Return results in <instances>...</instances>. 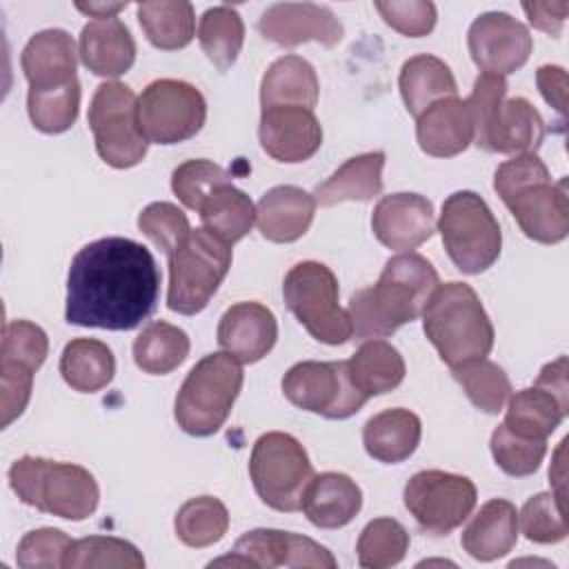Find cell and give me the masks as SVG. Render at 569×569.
Segmentation results:
<instances>
[{
	"instance_id": "12",
	"label": "cell",
	"mask_w": 569,
	"mask_h": 569,
	"mask_svg": "<svg viewBox=\"0 0 569 569\" xmlns=\"http://www.w3.org/2000/svg\"><path fill=\"white\" fill-rule=\"evenodd\" d=\"M96 151L113 169H129L142 162L149 140L138 120L136 93L118 82H102L89 104L87 113Z\"/></svg>"
},
{
	"instance_id": "15",
	"label": "cell",
	"mask_w": 569,
	"mask_h": 569,
	"mask_svg": "<svg viewBox=\"0 0 569 569\" xmlns=\"http://www.w3.org/2000/svg\"><path fill=\"white\" fill-rule=\"evenodd\" d=\"M282 393L293 407L329 420L351 418L369 400L353 387L347 360L296 362L282 376Z\"/></svg>"
},
{
	"instance_id": "19",
	"label": "cell",
	"mask_w": 569,
	"mask_h": 569,
	"mask_svg": "<svg viewBox=\"0 0 569 569\" xmlns=\"http://www.w3.org/2000/svg\"><path fill=\"white\" fill-rule=\"evenodd\" d=\"M233 553L240 556L244 567L273 569V567H320L336 569L333 553L320 542L280 529H253L240 536L233 545Z\"/></svg>"
},
{
	"instance_id": "25",
	"label": "cell",
	"mask_w": 569,
	"mask_h": 569,
	"mask_svg": "<svg viewBox=\"0 0 569 569\" xmlns=\"http://www.w3.org/2000/svg\"><path fill=\"white\" fill-rule=\"evenodd\" d=\"M76 42L64 29H44L29 38L20 67L29 89H49L76 80Z\"/></svg>"
},
{
	"instance_id": "28",
	"label": "cell",
	"mask_w": 569,
	"mask_h": 569,
	"mask_svg": "<svg viewBox=\"0 0 569 569\" xmlns=\"http://www.w3.org/2000/svg\"><path fill=\"white\" fill-rule=\"evenodd\" d=\"M518 540V511L513 502L493 498L480 507V511L462 529V549L480 560L491 562L507 556Z\"/></svg>"
},
{
	"instance_id": "31",
	"label": "cell",
	"mask_w": 569,
	"mask_h": 569,
	"mask_svg": "<svg viewBox=\"0 0 569 569\" xmlns=\"http://www.w3.org/2000/svg\"><path fill=\"white\" fill-rule=\"evenodd\" d=\"M398 87L407 111L416 118L433 102L453 98L458 93V84L449 64L429 53L413 56L402 64Z\"/></svg>"
},
{
	"instance_id": "9",
	"label": "cell",
	"mask_w": 569,
	"mask_h": 569,
	"mask_svg": "<svg viewBox=\"0 0 569 569\" xmlns=\"http://www.w3.org/2000/svg\"><path fill=\"white\" fill-rule=\"evenodd\" d=\"M438 231L451 262L462 273H482L500 258V224L476 191H453L445 198Z\"/></svg>"
},
{
	"instance_id": "11",
	"label": "cell",
	"mask_w": 569,
	"mask_h": 569,
	"mask_svg": "<svg viewBox=\"0 0 569 569\" xmlns=\"http://www.w3.org/2000/svg\"><path fill=\"white\" fill-rule=\"evenodd\" d=\"M289 311L325 345H345L351 338L349 313L338 305V280L333 271L316 260L293 264L282 282Z\"/></svg>"
},
{
	"instance_id": "21",
	"label": "cell",
	"mask_w": 569,
	"mask_h": 569,
	"mask_svg": "<svg viewBox=\"0 0 569 569\" xmlns=\"http://www.w3.org/2000/svg\"><path fill=\"white\" fill-rule=\"evenodd\" d=\"M371 229L378 242L393 251H411L427 242L433 231V204L420 193L382 196L373 207Z\"/></svg>"
},
{
	"instance_id": "20",
	"label": "cell",
	"mask_w": 569,
	"mask_h": 569,
	"mask_svg": "<svg viewBox=\"0 0 569 569\" xmlns=\"http://www.w3.org/2000/svg\"><path fill=\"white\" fill-rule=\"evenodd\" d=\"M260 147L278 162L309 160L322 144V127L311 109L296 104L262 107L258 127Z\"/></svg>"
},
{
	"instance_id": "8",
	"label": "cell",
	"mask_w": 569,
	"mask_h": 569,
	"mask_svg": "<svg viewBox=\"0 0 569 569\" xmlns=\"http://www.w3.org/2000/svg\"><path fill=\"white\" fill-rule=\"evenodd\" d=\"M169 289L167 307L182 316L200 313L231 267V244L204 227L191 233L167 256Z\"/></svg>"
},
{
	"instance_id": "29",
	"label": "cell",
	"mask_w": 569,
	"mask_h": 569,
	"mask_svg": "<svg viewBox=\"0 0 569 569\" xmlns=\"http://www.w3.org/2000/svg\"><path fill=\"white\" fill-rule=\"evenodd\" d=\"M422 422L402 407L385 409L371 416L362 427V445L367 453L385 465H398L407 460L420 445Z\"/></svg>"
},
{
	"instance_id": "7",
	"label": "cell",
	"mask_w": 569,
	"mask_h": 569,
	"mask_svg": "<svg viewBox=\"0 0 569 569\" xmlns=\"http://www.w3.org/2000/svg\"><path fill=\"white\" fill-rule=\"evenodd\" d=\"M242 362L227 351L198 360L176 396L173 416L178 427L196 438L220 431L242 389Z\"/></svg>"
},
{
	"instance_id": "14",
	"label": "cell",
	"mask_w": 569,
	"mask_h": 569,
	"mask_svg": "<svg viewBox=\"0 0 569 569\" xmlns=\"http://www.w3.org/2000/svg\"><path fill=\"white\" fill-rule=\"evenodd\" d=\"M402 498L422 531L447 536L471 516L478 491L467 476L425 469L407 480Z\"/></svg>"
},
{
	"instance_id": "18",
	"label": "cell",
	"mask_w": 569,
	"mask_h": 569,
	"mask_svg": "<svg viewBox=\"0 0 569 569\" xmlns=\"http://www.w3.org/2000/svg\"><path fill=\"white\" fill-rule=\"evenodd\" d=\"M258 31L280 47H298L309 40L336 47L345 36L338 16L316 2H276L267 7L258 18Z\"/></svg>"
},
{
	"instance_id": "41",
	"label": "cell",
	"mask_w": 569,
	"mask_h": 569,
	"mask_svg": "<svg viewBox=\"0 0 569 569\" xmlns=\"http://www.w3.org/2000/svg\"><path fill=\"white\" fill-rule=\"evenodd\" d=\"M467 398L485 413H498L511 396V380L505 369L487 358L469 360L451 369Z\"/></svg>"
},
{
	"instance_id": "49",
	"label": "cell",
	"mask_w": 569,
	"mask_h": 569,
	"mask_svg": "<svg viewBox=\"0 0 569 569\" xmlns=\"http://www.w3.org/2000/svg\"><path fill=\"white\" fill-rule=\"evenodd\" d=\"M71 538L53 527H42L24 533L18 542L16 560L22 569H58L64 567V556L71 547Z\"/></svg>"
},
{
	"instance_id": "5",
	"label": "cell",
	"mask_w": 569,
	"mask_h": 569,
	"mask_svg": "<svg viewBox=\"0 0 569 569\" xmlns=\"http://www.w3.org/2000/svg\"><path fill=\"white\" fill-rule=\"evenodd\" d=\"M507 80L480 73L467 98L473 120V144L489 153H536L545 138V120L527 98H509Z\"/></svg>"
},
{
	"instance_id": "17",
	"label": "cell",
	"mask_w": 569,
	"mask_h": 569,
	"mask_svg": "<svg viewBox=\"0 0 569 569\" xmlns=\"http://www.w3.org/2000/svg\"><path fill=\"white\" fill-rule=\"evenodd\" d=\"M467 44L471 60L482 73L502 78L518 71L533 49L529 29L505 11H487L478 16L469 27Z\"/></svg>"
},
{
	"instance_id": "26",
	"label": "cell",
	"mask_w": 569,
	"mask_h": 569,
	"mask_svg": "<svg viewBox=\"0 0 569 569\" xmlns=\"http://www.w3.org/2000/svg\"><path fill=\"white\" fill-rule=\"evenodd\" d=\"M78 56L91 73L118 78L136 62V40L118 18L91 20L80 31Z\"/></svg>"
},
{
	"instance_id": "47",
	"label": "cell",
	"mask_w": 569,
	"mask_h": 569,
	"mask_svg": "<svg viewBox=\"0 0 569 569\" xmlns=\"http://www.w3.org/2000/svg\"><path fill=\"white\" fill-rule=\"evenodd\" d=\"M518 527L525 538L538 545H553L567 538L565 502L556 493L531 496L518 513Z\"/></svg>"
},
{
	"instance_id": "3",
	"label": "cell",
	"mask_w": 569,
	"mask_h": 569,
	"mask_svg": "<svg viewBox=\"0 0 569 569\" xmlns=\"http://www.w3.org/2000/svg\"><path fill=\"white\" fill-rule=\"evenodd\" d=\"M493 189L527 238L542 244H558L567 238V178L551 182L547 164L536 153H520L505 160L496 169Z\"/></svg>"
},
{
	"instance_id": "24",
	"label": "cell",
	"mask_w": 569,
	"mask_h": 569,
	"mask_svg": "<svg viewBox=\"0 0 569 569\" xmlns=\"http://www.w3.org/2000/svg\"><path fill=\"white\" fill-rule=\"evenodd\" d=\"M316 216V198L300 187L278 184L256 207V224L269 242H293L302 238Z\"/></svg>"
},
{
	"instance_id": "36",
	"label": "cell",
	"mask_w": 569,
	"mask_h": 569,
	"mask_svg": "<svg viewBox=\"0 0 569 569\" xmlns=\"http://www.w3.org/2000/svg\"><path fill=\"white\" fill-rule=\"evenodd\" d=\"M138 22L147 40L162 51L187 47L196 33V11L187 0L140 2Z\"/></svg>"
},
{
	"instance_id": "10",
	"label": "cell",
	"mask_w": 569,
	"mask_h": 569,
	"mask_svg": "<svg viewBox=\"0 0 569 569\" xmlns=\"http://www.w3.org/2000/svg\"><path fill=\"white\" fill-rule=\"evenodd\" d=\"M249 476L258 498L276 511H298L313 465L298 438L284 431L262 433L251 449Z\"/></svg>"
},
{
	"instance_id": "38",
	"label": "cell",
	"mask_w": 569,
	"mask_h": 569,
	"mask_svg": "<svg viewBox=\"0 0 569 569\" xmlns=\"http://www.w3.org/2000/svg\"><path fill=\"white\" fill-rule=\"evenodd\" d=\"M198 213L202 227L229 244L242 240L256 222V207L251 198L233 184L216 189L202 202Z\"/></svg>"
},
{
	"instance_id": "23",
	"label": "cell",
	"mask_w": 569,
	"mask_h": 569,
	"mask_svg": "<svg viewBox=\"0 0 569 569\" xmlns=\"http://www.w3.org/2000/svg\"><path fill=\"white\" fill-rule=\"evenodd\" d=\"M416 138L433 158H453L473 142V120L467 100L458 96L433 102L418 116Z\"/></svg>"
},
{
	"instance_id": "13",
	"label": "cell",
	"mask_w": 569,
	"mask_h": 569,
	"mask_svg": "<svg viewBox=\"0 0 569 569\" xmlns=\"http://www.w3.org/2000/svg\"><path fill=\"white\" fill-rule=\"evenodd\" d=\"M138 120L144 138L156 144H178L193 138L207 120L204 96L189 82L160 78L138 98Z\"/></svg>"
},
{
	"instance_id": "4",
	"label": "cell",
	"mask_w": 569,
	"mask_h": 569,
	"mask_svg": "<svg viewBox=\"0 0 569 569\" xmlns=\"http://www.w3.org/2000/svg\"><path fill=\"white\" fill-rule=\"evenodd\" d=\"M422 329L442 362L451 369L487 358L496 338L493 325L473 287L456 280L436 287L422 309Z\"/></svg>"
},
{
	"instance_id": "33",
	"label": "cell",
	"mask_w": 569,
	"mask_h": 569,
	"mask_svg": "<svg viewBox=\"0 0 569 569\" xmlns=\"http://www.w3.org/2000/svg\"><path fill=\"white\" fill-rule=\"evenodd\" d=\"M507 402L509 405L502 425L527 438L547 440L569 413L567 402L538 385L516 391Z\"/></svg>"
},
{
	"instance_id": "50",
	"label": "cell",
	"mask_w": 569,
	"mask_h": 569,
	"mask_svg": "<svg viewBox=\"0 0 569 569\" xmlns=\"http://www.w3.org/2000/svg\"><path fill=\"white\" fill-rule=\"evenodd\" d=\"M382 20L402 36L422 38L436 27V4L429 0H378L373 2Z\"/></svg>"
},
{
	"instance_id": "43",
	"label": "cell",
	"mask_w": 569,
	"mask_h": 569,
	"mask_svg": "<svg viewBox=\"0 0 569 569\" xmlns=\"http://www.w3.org/2000/svg\"><path fill=\"white\" fill-rule=\"evenodd\" d=\"M358 565L365 569H387L398 562L409 551V533L393 518H376L365 525L360 531L358 545Z\"/></svg>"
},
{
	"instance_id": "42",
	"label": "cell",
	"mask_w": 569,
	"mask_h": 569,
	"mask_svg": "<svg viewBox=\"0 0 569 569\" xmlns=\"http://www.w3.org/2000/svg\"><path fill=\"white\" fill-rule=\"evenodd\" d=\"M80 109L78 78L49 89H29L27 111L31 124L42 133H62L73 127Z\"/></svg>"
},
{
	"instance_id": "30",
	"label": "cell",
	"mask_w": 569,
	"mask_h": 569,
	"mask_svg": "<svg viewBox=\"0 0 569 569\" xmlns=\"http://www.w3.org/2000/svg\"><path fill=\"white\" fill-rule=\"evenodd\" d=\"M385 151H367L349 158L322 184L316 187V204L333 207L338 202H367L382 191Z\"/></svg>"
},
{
	"instance_id": "32",
	"label": "cell",
	"mask_w": 569,
	"mask_h": 569,
	"mask_svg": "<svg viewBox=\"0 0 569 569\" xmlns=\"http://www.w3.org/2000/svg\"><path fill=\"white\" fill-rule=\"evenodd\" d=\"M320 84L316 69L300 56H282L269 64L260 82V104H296L311 109L318 102Z\"/></svg>"
},
{
	"instance_id": "27",
	"label": "cell",
	"mask_w": 569,
	"mask_h": 569,
	"mask_svg": "<svg viewBox=\"0 0 569 569\" xmlns=\"http://www.w3.org/2000/svg\"><path fill=\"white\" fill-rule=\"evenodd\" d=\"M362 507L360 487L345 473L325 471L311 478L300 509L307 520L320 529H340L349 525Z\"/></svg>"
},
{
	"instance_id": "40",
	"label": "cell",
	"mask_w": 569,
	"mask_h": 569,
	"mask_svg": "<svg viewBox=\"0 0 569 569\" xmlns=\"http://www.w3.org/2000/svg\"><path fill=\"white\" fill-rule=\"evenodd\" d=\"M176 536L187 547H211L224 538L229 529V511L213 496L189 498L173 518Z\"/></svg>"
},
{
	"instance_id": "44",
	"label": "cell",
	"mask_w": 569,
	"mask_h": 569,
	"mask_svg": "<svg viewBox=\"0 0 569 569\" xmlns=\"http://www.w3.org/2000/svg\"><path fill=\"white\" fill-rule=\"evenodd\" d=\"M67 569L80 567H118V569H142L144 558L136 545L113 536H89L73 540L67 556Z\"/></svg>"
},
{
	"instance_id": "2",
	"label": "cell",
	"mask_w": 569,
	"mask_h": 569,
	"mask_svg": "<svg viewBox=\"0 0 569 569\" xmlns=\"http://www.w3.org/2000/svg\"><path fill=\"white\" fill-rule=\"evenodd\" d=\"M440 284L433 264L413 251H402L385 262L376 284L356 291L347 313L356 340H378L422 316V309Z\"/></svg>"
},
{
	"instance_id": "16",
	"label": "cell",
	"mask_w": 569,
	"mask_h": 569,
	"mask_svg": "<svg viewBox=\"0 0 569 569\" xmlns=\"http://www.w3.org/2000/svg\"><path fill=\"white\" fill-rule=\"evenodd\" d=\"M47 353L49 338L42 327L29 320L4 322L0 347L2 429L27 409L33 389V373L42 367Z\"/></svg>"
},
{
	"instance_id": "1",
	"label": "cell",
	"mask_w": 569,
	"mask_h": 569,
	"mask_svg": "<svg viewBox=\"0 0 569 569\" xmlns=\"http://www.w3.org/2000/svg\"><path fill=\"white\" fill-rule=\"evenodd\" d=\"M160 271L151 251L120 236L84 244L67 276L69 325L129 331L140 327L158 307Z\"/></svg>"
},
{
	"instance_id": "48",
	"label": "cell",
	"mask_w": 569,
	"mask_h": 569,
	"mask_svg": "<svg viewBox=\"0 0 569 569\" xmlns=\"http://www.w3.org/2000/svg\"><path fill=\"white\" fill-rule=\"evenodd\" d=\"M138 229L169 256L189 233L191 224L182 209L171 202H151L138 216Z\"/></svg>"
},
{
	"instance_id": "22",
	"label": "cell",
	"mask_w": 569,
	"mask_h": 569,
	"mask_svg": "<svg viewBox=\"0 0 569 569\" xmlns=\"http://www.w3.org/2000/svg\"><path fill=\"white\" fill-rule=\"evenodd\" d=\"M276 340V316L260 302H236L218 322V345L242 365L262 360Z\"/></svg>"
},
{
	"instance_id": "54",
	"label": "cell",
	"mask_w": 569,
	"mask_h": 569,
	"mask_svg": "<svg viewBox=\"0 0 569 569\" xmlns=\"http://www.w3.org/2000/svg\"><path fill=\"white\" fill-rule=\"evenodd\" d=\"M127 7V2H76V9L87 13L89 18H96V20H107V18H116L118 11H122Z\"/></svg>"
},
{
	"instance_id": "45",
	"label": "cell",
	"mask_w": 569,
	"mask_h": 569,
	"mask_svg": "<svg viewBox=\"0 0 569 569\" xmlns=\"http://www.w3.org/2000/svg\"><path fill=\"white\" fill-rule=\"evenodd\" d=\"M489 447L496 465L507 476H513V478H525L536 473L547 453V440L513 433L505 425H498L493 429Z\"/></svg>"
},
{
	"instance_id": "51",
	"label": "cell",
	"mask_w": 569,
	"mask_h": 569,
	"mask_svg": "<svg viewBox=\"0 0 569 569\" xmlns=\"http://www.w3.org/2000/svg\"><path fill=\"white\" fill-rule=\"evenodd\" d=\"M522 11L527 13L529 22L538 29L545 31L553 38L562 33L567 13H569V2H522Z\"/></svg>"
},
{
	"instance_id": "52",
	"label": "cell",
	"mask_w": 569,
	"mask_h": 569,
	"mask_svg": "<svg viewBox=\"0 0 569 569\" xmlns=\"http://www.w3.org/2000/svg\"><path fill=\"white\" fill-rule=\"evenodd\" d=\"M536 82L542 98L560 113L567 111V71L558 64H542L536 71Z\"/></svg>"
},
{
	"instance_id": "39",
	"label": "cell",
	"mask_w": 569,
	"mask_h": 569,
	"mask_svg": "<svg viewBox=\"0 0 569 569\" xmlns=\"http://www.w3.org/2000/svg\"><path fill=\"white\" fill-rule=\"evenodd\" d=\"M198 42L204 56L220 71H227L236 62L244 42V22L240 13L229 4L207 9L198 24Z\"/></svg>"
},
{
	"instance_id": "46",
	"label": "cell",
	"mask_w": 569,
	"mask_h": 569,
	"mask_svg": "<svg viewBox=\"0 0 569 569\" xmlns=\"http://www.w3.org/2000/svg\"><path fill=\"white\" fill-rule=\"evenodd\" d=\"M224 184H231V173L204 158L187 160L178 164L171 173L173 193L187 209H193V211H198L202 202Z\"/></svg>"
},
{
	"instance_id": "35",
	"label": "cell",
	"mask_w": 569,
	"mask_h": 569,
	"mask_svg": "<svg viewBox=\"0 0 569 569\" xmlns=\"http://www.w3.org/2000/svg\"><path fill=\"white\" fill-rule=\"evenodd\" d=\"M113 373L116 358L104 342L96 338H76L64 345L60 376L73 391L96 393L113 380Z\"/></svg>"
},
{
	"instance_id": "53",
	"label": "cell",
	"mask_w": 569,
	"mask_h": 569,
	"mask_svg": "<svg viewBox=\"0 0 569 569\" xmlns=\"http://www.w3.org/2000/svg\"><path fill=\"white\" fill-rule=\"evenodd\" d=\"M538 387H545L547 391H551L553 396H558L562 402L569 405V382H567V356H560L556 358L553 362H547L536 382Z\"/></svg>"
},
{
	"instance_id": "34",
	"label": "cell",
	"mask_w": 569,
	"mask_h": 569,
	"mask_svg": "<svg viewBox=\"0 0 569 569\" xmlns=\"http://www.w3.org/2000/svg\"><path fill=\"white\" fill-rule=\"evenodd\" d=\"M353 387L365 396H382L405 380V360L396 347L385 340H365V345L347 360Z\"/></svg>"
},
{
	"instance_id": "6",
	"label": "cell",
	"mask_w": 569,
	"mask_h": 569,
	"mask_svg": "<svg viewBox=\"0 0 569 569\" xmlns=\"http://www.w3.org/2000/svg\"><path fill=\"white\" fill-rule=\"evenodd\" d=\"M9 485L24 505L64 520H84L100 502L89 469L40 456L18 458L9 469Z\"/></svg>"
},
{
	"instance_id": "37",
	"label": "cell",
	"mask_w": 569,
	"mask_h": 569,
	"mask_svg": "<svg viewBox=\"0 0 569 569\" xmlns=\"http://www.w3.org/2000/svg\"><path fill=\"white\" fill-rule=\"evenodd\" d=\"M189 349V336L180 327L156 320L149 322L133 340V360L144 373L164 376L187 360Z\"/></svg>"
}]
</instances>
